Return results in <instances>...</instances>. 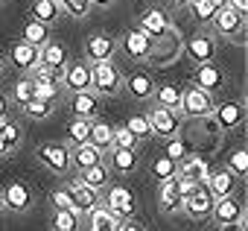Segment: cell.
<instances>
[{
    "label": "cell",
    "mask_w": 248,
    "mask_h": 231,
    "mask_svg": "<svg viewBox=\"0 0 248 231\" xmlns=\"http://www.w3.org/2000/svg\"><path fill=\"white\" fill-rule=\"evenodd\" d=\"M38 67H47L53 73H62L67 67V50L62 44H56V41H47L41 47V53H38Z\"/></svg>",
    "instance_id": "cell-22"
},
{
    "label": "cell",
    "mask_w": 248,
    "mask_h": 231,
    "mask_svg": "<svg viewBox=\"0 0 248 231\" xmlns=\"http://www.w3.org/2000/svg\"><path fill=\"white\" fill-rule=\"evenodd\" d=\"M114 147L117 149H138V141L132 138V132L126 126H117L114 129Z\"/></svg>",
    "instance_id": "cell-47"
},
{
    "label": "cell",
    "mask_w": 248,
    "mask_h": 231,
    "mask_svg": "<svg viewBox=\"0 0 248 231\" xmlns=\"http://www.w3.org/2000/svg\"><path fill=\"white\" fill-rule=\"evenodd\" d=\"M213 196H210V190L204 187V184H196L187 196H184V202H181V211L190 216V219H207L210 216V211H213Z\"/></svg>",
    "instance_id": "cell-5"
},
{
    "label": "cell",
    "mask_w": 248,
    "mask_h": 231,
    "mask_svg": "<svg viewBox=\"0 0 248 231\" xmlns=\"http://www.w3.org/2000/svg\"><path fill=\"white\" fill-rule=\"evenodd\" d=\"M114 0H91V6H111Z\"/></svg>",
    "instance_id": "cell-52"
},
{
    "label": "cell",
    "mask_w": 248,
    "mask_h": 231,
    "mask_svg": "<svg viewBox=\"0 0 248 231\" xmlns=\"http://www.w3.org/2000/svg\"><path fill=\"white\" fill-rule=\"evenodd\" d=\"M117 47H120V44H117L111 35L96 33V35H91V38L85 41V59H88V65L111 62V59H114V53H117Z\"/></svg>",
    "instance_id": "cell-12"
},
{
    "label": "cell",
    "mask_w": 248,
    "mask_h": 231,
    "mask_svg": "<svg viewBox=\"0 0 248 231\" xmlns=\"http://www.w3.org/2000/svg\"><path fill=\"white\" fill-rule=\"evenodd\" d=\"M99 161H102V152L96 147H91V144H82V147H73L70 149V164L79 173L88 170V167H93V164H99Z\"/></svg>",
    "instance_id": "cell-29"
},
{
    "label": "cell",
    "mask_w": 248,
    "mask_h": 231,
    "mask_svg": "<svg viewBox=\"0 0 248 231\" xmlns=\"http://www.w3.org/2000/svg\"><path fill=\"white\" fill-rule=\"evenodd\" d=\"M225 170H228V173H233L236 179L248 176V152H245V149L231 152V158H228V167H225Z\"/></svg>",
    "instance_id": "cell-44"
},
{
    "label": "cell",
    "mask_w": 248,
    "mask_h": 231,
    "mask_svg": "<svg viewBox=\"0 0 248 231\" xmlns=\"http://www.w3.org/2000/svg\"><path fill=\"white\" fill-rule=\"evenodd\" d=\"M222 231H245V219L242 222H231V225H219Z\"/></svg>",
    "instance_id": "cell-51"
},
{
    "label": "cell",
    "mask_w": 248,
    "mask_h": 231,
    "mask_svg": "<svg viewBox=\"0 0 248 231\" xmlns=\"http://www.w3.org/2000/svg\"><path fill=\"white\" fill-rule=\"evenodd\" d=\"M184 53L196 65H210L216 59V38L210 33H196L190 41H184Z\"/></svg>",
    "instance_id": "cell-7"
},
{
    "label": "cell",
    "mask_w": 248,
    "mask_h": 231,
    "mask_svg": "<svg viewBox=\"0 0 248 231\" xmlns=\"http://www.w3.org/2000/svg\"><path fill=\"white\" fill-rule=\"evenodd\" d=\"M38 47H32V44H27V41H15L12 44V50H9V59H12V65L15 67H21V70H35L38 67Z\"/></svg>",
    "instance_id": "cell-26"
},
{
    "label": "cell",
    "mask_w": 248,
    "mask_h": 231,
    "mask_svg": "<svg viewBox=\"0 0 248 231\" xmlns=\"http://www.w3.org/2000/svg\"><path fill=\"white\" fill-rule=\"evenodd\" d=\"M82 216L76 211H56L53 214V231H79Z\"/></svg>",
    "instance_id": "cell-39"
},
{
    "label": "cell",
    "mask_w": 248,
    "mask_h": 231,
    "mask_svg": "<svg viewBox=\"0 0 248 231\" xmlns=\"http://www.w3.org/2000/svg\"><path fill=\"white\" fill-rule=\"evenodd\" d=\"M6 211V205H3V193H0V214H3Z\"/></svg>",
    "instance_id": "cell-54"
},
{
    "label": "cell",
    "mask_w": 248,
    "mask_h": 231,
    "mask_svg": "<svg viewBox=\"0 0 248 231\" xmlns=\"http://www.w3.org/2000/svg\"><path fill=\"white\" fill-rule=\"evenodd\" d=\"M0 73H3V62H0Z\"/></svg>",
    "instance_id": "cell-55"
},
{
    "label": "cell",
    "mask_w": 248,
    "mask_h": 231,
    "mask_svg": "<svg viewBox=\"0 0 248 231\" xmlns=\"http://www.w3.org/2000/svg\"><path fill=\"white\" fill-rule=\"evenodd\" d=\"M59 9L67 15V18H88L91 12V0H59Z\"/></svg>",
    "instance_id": "cell-43"
},
{
    "label": "cell",
    "mask_w": 248,
    "mask_h": 231,
    "mask_svg": "<svg viewBox=\"0 0 248 231\" xmlns=\"http://www.w3.org/2000/svg\"><path fill=\"white\" fill-rule=\"evenodd\" d=\"M129 132H132V138L140 144V141H146V138H152V126H149V117L146 114H132V117L123 123Z\"/></svg>",
    "instance_id": "cell-37"
},
{
    "label": "cell",
    "mask_w": 248,
    "mask_h": 231,
    "mask_svg": "<svg viewBox=\"0 0 248 231\" xmlns=\"http://www.w3.org/2000/svg\"><path fill=\"white\" fill-rule=\"evenodd\" d=\"M170 3H172V6H190L193 0H170Z\"/></svg>",
    "instance_id": "cell-53"
},
{
    "label": "cell",
    "mask_w": 248,
    "mask_h": 231,
    "mask_svg": "<svg viewBox=\"0 0 248 231\" xmlns=\"http://www.w3.org/2000/svg\"><path fill=\"white\" fill-rule=\"evenodd\" d=\"M123 85H126V91H129L135 99H149V97L155 94V88H158L149 70H135L129 79H123Z\"/></svg>",
    "instance_id": "cell-24"
},
{
    "label": "cell",
    "mask_w": 248,
    "mask_h": 231,
    "mask_svg": "<svg viewBox=\"0 0 248 231\" xmlns=\"http://www.w3.org/2000/svg\"><path fill=\"white\" fill-rule=\"evenodd\" d=\"M67 138H70V147L88 144V138H91V120H76L73 117V123L67 126Z\"/></svg>",
    "instance_id": "cell-40"
},
{
    "label": "cell",
    "mask_w": 248,
    "mask_h": 231,
    "mask_svg": "<svg viewBox=\"0 0 248 231\" xmlns=\"http://www.w3.org/2000/svg\"><path fill=\"white\" fill-rule=\"evenodd\" d=\"M32 85H35V97L38 99L56 102L59 94H62V73H53L47 67H35L32 70Z\"/></svg>",
    "instance_id": "cell-11"
},
{
    "label": "cell",
    "mask_w": 248,
    "mask_h": 231,
    "mask_svg": "<svg viewBox=\"0 0 248 231\" xmlns=\"http://www.w3.org/2000/svg\"><path fill=\"white\" fill-rule=\"evenodd\" d=\"M225 6L231 12H236L239 18H248V0H225Z\"/></svg>",
    "instance_id": "cell-48"
},
{
    "label": "cell",
    "mask_w": 248,
    "mask_h": 231,
    "mask_svg": "<svg viewBox=\"0 0 248 231\" xmlns=\"http://www.w3.org/2000/svg\"><path fill=\"white\" fill-rule=\"evenodd\" d=\"M105 211H111L117 219H129L135 214V193L123 184H114L105 196Z\"/></svg>",
    "instance_id": "cell-9"
},
{
    "label": "cell",
    "mask_w": 248,
    "mask_h": 231,
    "mask_svg": "<svg viewBox=\"0 0 248 231\" xmlns=\"http://www.w3.org/2000/svg\"><path fill=\"white\" fill-rule=\"evenodd\" d=\"M0 193H3V205L9 211H15V214H27L32 208V190L24 182H9Z\"/></svg>",
    "instance_id": "cell-14"
},
{
    "label": "cell",
    "mask_w": 248,
    "mask_h": 231,
    "mask_svg": "<svg viewBox=\"0 0 248 231\" xmlns=\"http://www.w3.org/2000/svg\"><path fill=\"white\" fill-rule=\"evenodd\" d=\"M146 117H149L152 135H158V138H164V141H170V138H175V135L181 132V114H178V111H170V108L155 105Z\"/></svg>",
    "instance_id": "cell-4"
},
{
    "label": "cell",
    "mask_w": 248,
    "mask_h": 231,
    "mask_svg": "<svg viewBox=\"0 0 248 231\" xmlns=\"http://www.w3.org/2000/svg\"><path fill=\"white\" fill-rule=\"evenodd\" d=\"M32 18L50 27L53 21H59V18H62V9H59L56 0H35V3H32Z\"/></svg>",
    "instance_id": "cell-35"
},
{
    "label": "cell",
    "mask_w": 248,
    "mask_h": 231,
    "mask_svg": "<svg viewBox=\"0 0 248 231\" xmlns=\"http://www.w3.org/2000/svg\"><path fill=\"white\" fill-rule=\"evenodd\" d=\"M67 190H70V196H73V205H76V211H79V214H85V216L102 205V199H99V190L88 187L82 179H73V182L67 184Z\"/></svg>",
    "instance_id": "cell-15"
},
{
    "label": "cell",
    "mask_w": 248,
    "mask_h": 231,
    "mask_svg": "<svg viewBox=\"0 0 248 231\" xmlns=\"http://www.w3.org/2000/svg\"><path fill=\"white\" fill-rule=\"evenodd\" d=\"M56 3H59V0H56Z\"/></svg>",
    "instance_id": "cell-56"
},
{
    "label": "cell",
    "mask_w": 248,
    "mask_h": 231,
    "mask_svg": "<svg viewBox=\"0 0 248 231\" xmlns=\"http://www.w3.org/2000/svg\"><path fill=\"white\" fill-rule=\"evenodd\" d=\"M50 202H53V208H56V211H76L73 196H70V190H67V187L53 190V193H50ZM76 214H79V211H76ZM79 216H82V214H79Z\"/></svg>",
    "instance_id": "cell-45"
},
{
    "label": "cell",
    "mask_w": 248,
    "mask_h": 231,
    "mask_svg": "<svg viewBox=\"0 0 248 231\" xmlns=\"http://www.w3.org/2000/svg\"><path fill=\"white\" fill-rule=\"evenodd\" d=\"M213 111V97L196 85L181 88V108L178 114H187V117H210Z\"/></svg>",
    "instance_id": "cell-3"
},
{
    "label": "cell",
    "mask_w": 248,
    "mask_h": 231,
    "mask_svg": "<svg viewBox=\"0 0 248 231\" xmlns=\"http://www.w3.org/2000/svg\"><path fill=\"white\" fill-rule=\"evenodd\" d=\"M6 117H9V99L0 94V120H6Z\"/></svg>",
    "instance_id": "cell-50"
},
{
    "label": "cell",
    "mask_w": 248,
    "mask_h": 231,
    "mask_svg": "<svg viewBox=\"0 0 248 231\" xmlns=\"http://www.w3.org/2000/svg\"><path fill=\"white\" fill-rule=\"evenodd\" d=\"M38 161L50 170V173H67L70 167V149L62 144H41L38 147Z\"/></svg>",
    "instance_id": "cell-13"
},
{
    "label": "cell",
    "mask_w": 248,
    "mask_h": 231,
    "mask_svg": "<svg viewBox=\"0 0 248 231\" xmlns=\"http://www.w3.org/2000/svg\"><path fill=\"white\" fill-rule=\"evenodd\" d=\"M164 155H167L170 161L181 164V161H184V158H187L190 152H187V144H184L181 138H170V141H167V152H164Z\"/></svg>",
    "instance_id": "cell-46"
},
{
    "label": "cell",
    "mask_w": 248,
    "mask_h": 231,
    "mask_svg": "<svg viewBox=\"0 0 248 231\" xmlns=\"http://www.w3.org/2000/svg\"><path fill=\"white\" fill-rule=\"evenodd\" d=\"M12 99L24 108L30 99H35V85H32V76H24L15 82V91H12Z\"/></svg>",
    "instance_id": "cell-41"
},
{
    "label": "cell",
    "mask_w": 248,
    "mask_h": 231,
    "mask_svg": "<svg viewBox=\"0 0 248 231\" xmlns=\"http://www.w3.org/2000/svg\"><path fill=\"white\" fill-rule=\"evenodd\" d=\"M88 222H91V231H117L120 228V219L111 211H105L102 205L88 214Z\"/></svg>",
    "instance_id": "cell-34"
},
{
    "label": "cell",
    "mask_w": 248,
    "mask_h": 231,
    "mask_svg": "<svg viewBox=\"0 0 248 231\" xmlns=\"http://www.w3.org/2000/svg\"><path fill=\"white\" fill-rule=\"evenodd\" d=\"M149 173H152L158 182H167V179H172V176L178 173V164H175V161H170L167 155H161V158H155V161H152Z\"/></svg>",
    "instance_id": "cell-42"
},
{
    "label": "cell",
    "mask_w": 248,
    "mask_h": 231,
    "mask_svg": "<svg viewBox=\"0 0 248 231\" xmlns=\"http://www.w3.org/2000/svg\"><path fill=\"white\" fill-rule=\"evenodd\" d=\"M213 123H216V129H222V132H231V129H236V126H242V117H245V108H242V102H236V99H228V102H219V105H213Z\"/></svg>",
    "instance_id": "cell-8"
},
{
    "label": "cell",
    "mask_w": 248,
    "mask_h": 231,
    "mask_svg": "<svg viewBox=\"0 0 248 231\" xmlns=\"http://www.w3.org/2000/svg\"><path fill=\"white\" fill-rule=\"evenodd\" d=\"M21 41H27V44H32V47L41 50V47L50 41V27L41 24V21H35V18H30V21L24 24V30H21Z\"/></svg>",
    "instance_id": "cell-28"
},
{
    "label": "cell",
    "mask_w": 248,
    "mask_h": 231,
    "mask_svg": "<svg viewBox=\"0 0 248 231\" xmlns=\"http://www.w3.org/2000/svg\"><path fill=\"white\" fill-rule=\"evenodd\" d=\"M213 170H210V161H204L202 155H187L181 164H178V179L181 182H190V184H204L207 182V176H210Z\"/></svg>",
    "instance_id": "cell-16"
},
{
    "label": "cell",
    "mask_w": 248,
    "mask_h": 231,
    "mask_svg": "<svg viewBox=\"0 0 248 231\" xmlns=\"http://www.w3.org/2000/svg\"><path fill=\"white\" fill-rule=\"evenodd\" d=\"M225 6V0H193L190 3V12L199 24H210L216 18V12Z\"/></svg>",
    "instance_id": "cell-31"
},
{
    "label": "cell",
    "mask_w": 248,
    "mask_h": 231,
    "mask_svg": "<svg viewBox=\"0 0 248 231\" xmlns=\"http://www.w3.org/2000/svg\"><path fill=\"white\" fill-rule=\"evenodd\" d=\"M21 138H24V129H21V123H15V120H0V158H6V155H12L18 147H21Z\"/></svg>",
    "instance_id": "cell-25"
},
{
    "label": "cell",
    "mask_w": 248,
    "mask_h": 231,
    "mask_svg": "<svg viewBox=\"0 0 248 231\" xmlns=\"http://www.w3.org/2000/svg\"><path fill=\"white\" fill-rule=\"evenodd\" d=\"M91 147H96L99 152H108L114 147V129L102 120H91V138H88Z\"/></svg>",
    "instance_id": "cell-30"
},
{
    "label": "cell",
    "mask_w": 248,
    "mask_h": 231,
    "mask_svg": "<svg viewBox=\"0 0 248 231\" xmlns=\"http://www.w3.org/2000/svg\"><path fill=\"white\" fill-rule=\"evenodd\" d=\"M210 27H213L216 35L231 38V41H242V35H245V18H239V15L231 12L228 6H222V9L216 12V18L210 21Z\"/></svg>",
    "instance_id": "cell-6"
},
{
    "label": "cell",
    "mask_w": 248,
    "mask_h": 231,
    "mask_svg": "<svg viewBox=\"0 0 248 231\" xmlns=\"http://www.w3.org/2000/svg\"><path fill=\"white\" fill-rule=\"evenodd\" d=\"M236 184H239V179H236L233 173H228V170H216V173H210L207 182H204V187L210 190L213 199L233 196V193H236Z\"/></svg>",
    "instance_id": "cell-21"
},
{
    "label": "cell",
    "mask_w": 248,
    "mask_h": 231,
    "mask_svg": "<svg viewBox=\"0 0 248 231\" xmlns=\"http://www.w3.org/2000/svg\"><path fill=\"white\" fill-rule=\"evenodd\" d=\"M108 152H111V170L114 173H132L138 167V152L135 149H117V147H111Z\"/></svg>",
    "instance_id": "cell-32"
},
{
    "label": "cell",
    "mask_w": 248,
    "mask_h": 231,
    "mask_svg": "<svg viewBox=\"0 0 248 231\" xmlns=\"http://www.w3.org/2000/svg\"><path fill=\"white\" fill-rule=\"evenodd\" d=\"M91 91L96 97H117L123 91V73L114 67V62L91 65Z\"/></svg>",
    "instance_id": "cell-2"
},
{
    "label": "cell",
    "mask_w": 248,
    "mask_h": 231,
    "mask_svg": "<svg viewBox=\"0 0 248 231\" xmlns=\"http://www.w3.org/2000/svg\"><path fill=\"white\" fill-rule=\"evenodd\" d=\"M181 202H184V193H181V187H178V179L172 176V179L161 182V190H158V205H161V211H164V214H175V211H181Z\"/></svg>",
    "instance_id": "cell-23"
},
{
    "label": "cell",
    "mask_w": 248,
    "mask_h": 231,
    "mask_svg": "<svg viewBox=\"0 0 248 231\" xmlns=\"http://www.w3.org/2000/svg\"><path fill=\"white\" fill-rule=\"evenodd\" d=\"M120 44H123V53L129 59H135V62H146V56L152 50V38L146 33H140V30H129Z\"/></svg>",
    "instance_id": "cell-19"
},
{
    "label": "cell",
    "mask_w": 248,
    "mask_h": 231,
    "mask_svg": "<svg viewBox=\"0 0 248 231\" xmlns=\"http://www.w3.org/2000/svg\"><path fill=\"white\" fill-rule=\"evenodd\" d=\"M170 27H172V21H170V15H167L164 9H146V12L138 18V30H140V33H146L152 41H155V38H161Z\"/></svg>",
    "instance_id": "cell-17"
},
{
    "label": "cell",
    "mask_w": 248,
    "mask_h": 231,
    "mask_svg": "<svg viewBox=\"0 0 248 231\" xmlns=\"http://www.w3.org/2000/svg\"><path fill=\"white\" fill-rule=\"evenodd\" d=\"M70 111H73L76 120H96V114H99V97L93 91L70 94Z\"/></svg>",
    "instance_id": "cell-18"
},
{
    "label": "cell",
    "mask_w": 248,
    "mask_h": 231,
    "mask_svg": "<svg viewBox=\"0 0 248 231\" xmlns=\"http://www.w3.org/2000/svg\"><path fill=\"white\" fill-rule=\"evenodd\" d=\"M210 216L219 222V225H231V222H242L245 214H242V202L236 196H225V199H216L213 202V211Z\"/></svg>",
    "instance_id": "cell-20"
},
{
    "label": "cell",
    "mask_w": 248,
    "mask_h": 231,
    "mask_svg": "<svg viewBox=\"0 0 248 231\" xmlns=\"http://www.w3.org/2000/svg\"><path fill=\"white\" fill-rule=\"evenodd\" d=\"M62 88H67L70 94L91 91V65L88 62H67V67L62 70Z\"/></svg>",
    "instance_id": "cell-10"
},
{
    "label": "cell",
    "mask_w": 248,
    "mask_h": 231,
    "mask_svg": "<svg viewBox=\"0 0 248 231\" xmlns=\"http://www.w3.org/2000/svg\"><path fill=\"white\" fill-rule=\"evenodd\" d=\"M117 231H146L140 222H132V219H126V222H120V228Z\"/></svg>",
    "instance_id": "cell-49"
},
{
    "label": "cell",
    "mask_w": 248,
    "mask_h": 231,
    "mask_svg": "<svg viewBox=\"0 0 248 231\" xmlns=\"http://www.w3.org/2000/svg\"><path fill=\"white\" fill-rule=\"evenodd\" d=\"M152 97H155V102L161 108H170V111H178L181 108V88L178 85H158Z\"/></svg>",
    "instance_id": "cell-33"
},
{
    "label": "cell",
    "mask_w": 248,
    "mask_h": 231,
    "mask_svg": "<svg viewBox=\"0 0 248 231\" xmlns=\"http://www.w3.org/2000/svg\"><path fill=\"white\" fill-rule=\"evenodd\" d=\"M53 105L56 102H50V99H30L27 105H24V114H27V117L30 120H47L50 117V114H53Z\"/></svg>",
    "instance_id": "cell-38"
},
{
    "label": "cell",
    "mask_w": 248,
    "mask_h": 231,
    "mask_svg": "<svg viewBox=\"0 0 248 231\" xmlns=\"http://www.w3.org/2000/svg\"><path fill=\"white\" fill-rule=\"evenodd\" d=\"M108 176H111V173H108V167H105V164H102V161H99V164H93V167H88V170H82V173H79V179H82V182H85V184H88V187H93V190H102V187H105V184H108Z\"/></svg>",
    "instance_id": "cell-36"
},
{
    "label": "cell",
    "mask_w": 248,
    "mask_h": 231,
    "mask_svg": "<svg viewBox=\"0 0 248 231\" xmlns=\"http://www.w3.org/2000/svg\"><path fill=\"white\" fill-rule=\"evenodd\" d=\"M181 53H184V38L175 27H170L161 38L152 41V50H149L146 62H149V67H172L181 59Z\"/></svg>",
    "instance_id": "cell-1"
},
{
    "label": "cell",
    "mask_w": 248,
    "mask_h": 231,
    "mask_svg": "<svg viewBox=\"0 0 248 231\" xmlns=\"http://www.w3.org/2000/svg\"><path fill=\"white\" fill-rule=\"evenodd\" d=\"M225 85V76H222V70L210 62V65H199L196 67V88H202V91H207V94H213V91H219Z\"/></svg>",
    "instance_id": "cell-27"
}]
</instances>
